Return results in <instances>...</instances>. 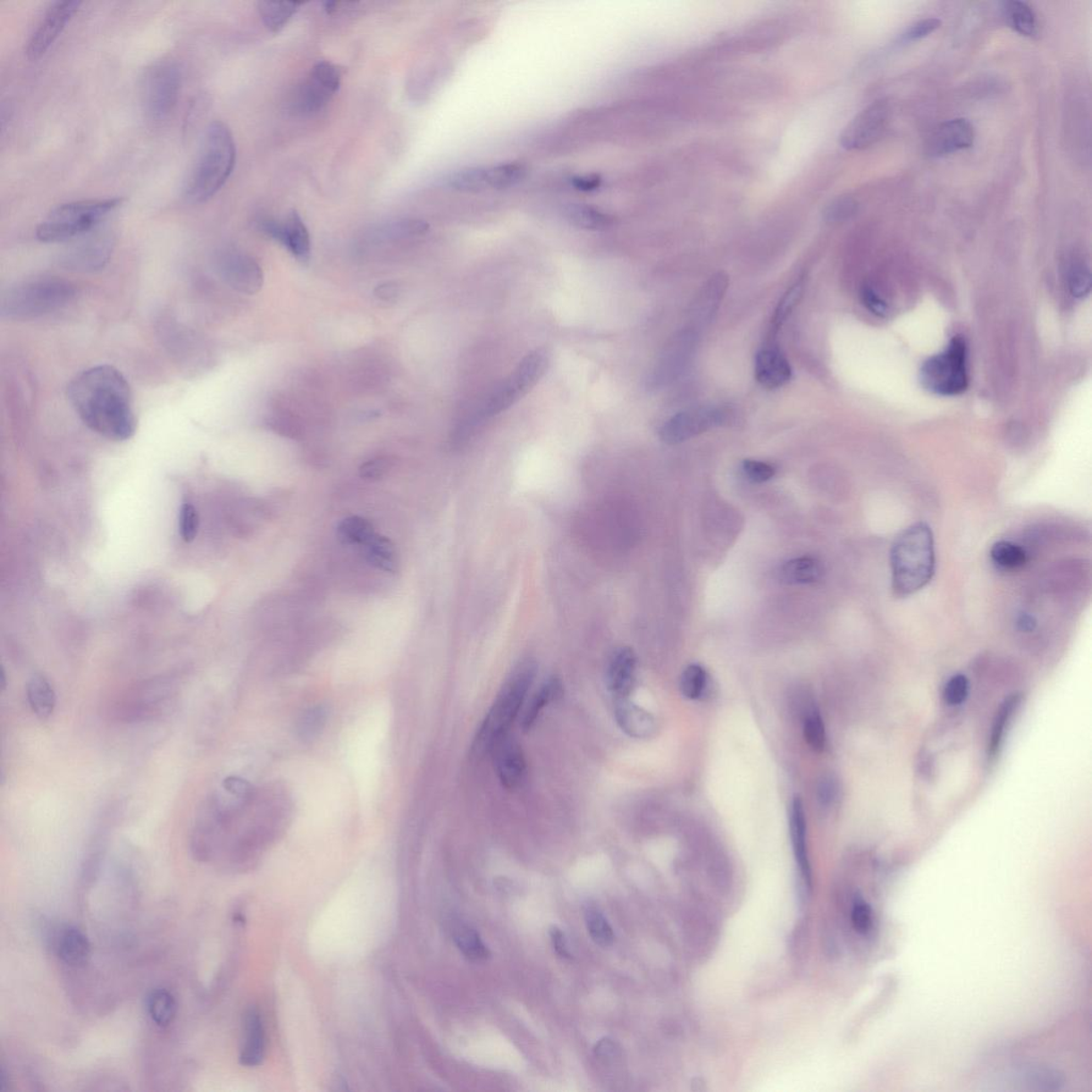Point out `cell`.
<instances>
[{"mask_svg": "<svg viewBox=\"0 0 1092 1092\" xmlns=\"http://www.w3.org/2000/svg\"><path fill=\"white\" fill-rule=\"evenodd\" d=\"M236 143L228 125L213 121L204 131L200 147L184 184L191 203L209 200L223 189L236 164Z\"/></svg>", "mask_w": 1092, "mask_h": 1092, "instance_id": "7a4b0ae2", "label": "cell"}, {"mask_svg": "<svg viewBox=\"0 0 1092 1092\" xmlns=\"http://www.w3.org/2000/svg\"><path fill=\"white\" fill-rule=\"evenodd\" d=\"M942 25V21L936 18H928L915 21L914 24L904 30L901 37L902 43H911L928 37L937 29H939Z\"/></svg>", "mask_w": 1092, "mask_h": 1092, "instance_id": "f907efd6", "label": "cell"}, {"mask_svg": "<svg viewBox=\"0 0 1092 1092\" xmlns=\"http://www.w3.org/2000/svg\"><path fill=\"white\" fill-rule=\"evenodd\" d=\"M823 575V565L812 557H802L787 561L779 570L780 581L786 584H813Z\"/></svg>", "mask_w": 1092, "mask_h": 1092, "instance_id": "4dcf8cb0", "label": "cell"}, {"mask_svg": "<svg viewBox=\"0 0 1092 1092\" xmlns=\"http://www.w3.org/2000/svg\"><path fill=\"white\" fill-rule=\"evenodd\" d=\"M991 559L1002 569L1014 570L1027 564L1028 556L1021 546L1009 542H998L992 546Z\"/></svg>", "mask_w": 1092, "mask_h": 1092, "instance_id": "f35d334b", "label": "cell"}, {"mask_svg": "<svg viewBox=\"0 0 1092 1092\" xmlns=\"http://www.w3.org/2000/svg\"><path fill=\"white\" fill-rule=\"evenodd\" d=\"M214 267L226 284L237 291L253 295L262 289V268L250 256L234 249L219 252Z\"/></svg>", "mask_w": 1092, "mask_h": 1092, "instance_id": "9a60e30c", "label": "cell"}, {"mask_svg": "<svg viewBox=\"0 0 1092 1092\" xmlns=\"http://www.w3.org/2000/svg\"><path fill=\"white\" fill-rule=\"evenodd\" d=\"M892 588L897 597H909L928 586L935 575L934 534L926 523L903 529L891 550Z\"/></svg>", "mask_w": 1092, "mask_h": 1092, "instance_id": "3957f363", "label": "cell"}, {"mask_svg": "<svg viewBox=\"0 0 1092 1092\" xmlns=\"http://www.w3.org/2000/svg\"><path fill=\"white\" fill-rule=\"evenodd\" d=\"M696 340L693 331L688 330L677 334L670 341L649 380L653 388L668 384L680 376L693 357Z\"/></svg>", "mask_w": 1092, "mask_h": 1092, "instance_id": "ffe728a7", "label": "cell"}, {"mask_svg": "<svg viewBox=\"0 0 1092 1092\" xmlns=\"http://www.w3.org/2000/svg\"><path fill=\"white\" fill-rule=\"evenodd\" d=\"M66 397L93 433L115 442L134 437V400L128 379L118 368L97 365L82 371L71 380Z\"/></svg>", "mask_w": 1092, "mask_h": 1092, "instance_id": "6da1fadb", "label": "cell"}, {"mask_svg": "<svg viewBox=\"0 0 1092 1092\" xmlns=\"http://www.w3.org/2000/svg\"><path fill=\"white\" fill-rule=\"evenodd\" d=\"M550 935L556 953L562 958L570 959L571 953L569 951H567V940L564 932H562L559 928H551Z\"/></svg>", "mask_w": 1092, "mask_h": 1092, "instance_id": "91938a15", "label": "cell"}, {"mask_svg": "<svg viewBox=\"0 0 1092 1092\" xmlns=\"http://www.w3.org/2000/svg\"><path fill=\"white\" fill-rule=\"evenodd\" d=\"M891 107L886 99H878L860 112L844 129L840 143L848 151H860L875 145L889 124Z\"/></svg>", "mask_w": 1092, "mask_h": 1092, "instance_id": "7c38bea8", "label": "cell"}, {"mask_svg": "<svg viewBox=\"0 0 1092 1092\" xmlns=\"http://www.w3.org/2000/svg\"><path fill=\"white\" fill-rule=\"evenodd\" d=\"M366 559L377 569L385 572L397 570V554L394 544L385 537L374 536L365 545Z\"/></svg>", "mask_w": 1092, "mask_h": 1092, "instance_id": "d590c367", "label": "cell"}, {"mask_svg": "<svg viewBox=\"0 0 1092 1092\" xmlns=\"http://www.w3.org/2000/svg\"><path fill=\"white\" fill-rule=\"evenodd\" d=\"M562 694H564V686L559 677L551 676L545 681L524 710L521 724L523 731H531L542 711L551 703L559 701Z\"/></svg>", "mask_w": 1092, "mask_h": 1092, "instance_id": "4316f807", "label": "cell"}, {"mask_svg": "<svg viewBox=\"0 0 1092 1092\" xmlns=\"http://www.w3.org/2000/svg\"><path fill=\"white\" fill-rule=\"evenodd\" d=\"M707 684V672L701 666H688L681 676L680 687L683 696L692 700L701 697Z\"/></svg>", "mask_w": 1092, "mask_h": 1092, "instance_id": "ee69618b", "label": "cell"}, {"mask_svg": "<svg viewBox=\"0 0 1092 1092\" xmlns=\"http://www.w3.org/2000/svg\"><path fill=\"white\" fill-rule=\"evenodd\" d=\"M399 286L391 282L379 285L376 290H374V295H376L380 300L383 301L393 300L397 296H399Z\"/></svg>", "mask_w": 1092, "mask_h": 1092, "instance_id": "be15d7a7", "label": "cell"}, {"mask_svg": "<svg viewBox=\"0 0 1092 1092\" xmlns=\"http://www.w3.org/2000/svg\"><path fill=\"white\" fill-rule=\"evenodd\" d=\"M975 130L967 119H953L937 125L925 142L926 156L936 159L967 150L974 145Z\"/></svg>", "mask_w": 1092, "mask_h": 1092, "instance_id": "2e32d148", "label": "cell"}, {"mask_svg": "<svg viewBox=\"0 0 1092 1092\" xmlns=\"http://www.w3.org/2000/svg\"><path fill=\"white\" fill-rule=\"evenodd\" d=\"M391 461L388 457H377L368 460L360 468L361 476L365 479H379L389 471Z\"/></svg>", "mask_w": 1092, "mask_h": 1092, "instance_id": "9f6ffc18", "label": "cell"}, {"mask_svg": "<svg viewBox=\"0 0 1092 1092\" xmlns=\"http://www.w3.org/2000/svg\"><path fill=\"white\" fill-rule=\"evenodd\" d=\"M861 298L863 305L867 307L869 312L875 314L876 316L885 317L886 315L887 307L886 302L873 290L869 288L863 289Z\"/></svg>", "mask_w": 1092, "mask_h": 1092, "instance_id": "680465c9", "label": "cell"}, {"mask_svg": "<svg viewBox=\"0 0 1092 1092\" xmlns=\"http://www.w3.org/2000/svg\"><path fill=\"white\" fill-rule=\"evenodd\" d=\"M181 87V70L173 60H161L143 71L140 93L148 119L162 121L172 113Z\"/></svg>", "mask_w": 1092, "mask_h": 1092, "instance_id": "30bf717a", "label": "cell"}, {"mask_svg": "<svg viewBox=\"0 0 1092 1092\" xmlns=\"http://www.w3.org/2000/svg\"><path fill=\"white\" fill-rule=\"evenodd\" d=\"M428 229L429 225L422 220L402 219L382 226L379 233L380 237H385V239H407V237L424 235Z\"/></svg>", "mask_w": 1092, "mask_h": 1092, "instance_id": "f6af8a7d", "label": "cell"}, {"mask_svg": "<svg viewBox=\"0 0 1092 1092\" xmlns=\"http://www.w3.org/2000/svg\"><path fill=\"white\" fill-rule=\"evenodd\" d=\"M123 201L122 197H107L60 204L37 226V239L51 244L89 234Z\"/></svg>", "mask_w": 1092, "mask_h": 1092, "instance_id": "8992f818", "label": "cell"}, {"mask_svg": "<svg viewBox=\"0 0 1092 1092\" xmlns=\"http://www.w3.org/2000/svg\"><path fill=\"white\" fill-rule=\"evenodd\" d=\"M1069 288L1071 294L1077 298L1088 296L1090 291L1091 280L1088 269L1075 267L1069 278Z\"/></svg>", "mask_w": 1092, "mask_h": 1092, "instance_id": "11a10c76", "label": "cell"}, {"mask_svg": "<svg viewBox=\"0 0 1092 1092\" xmlns=\"http://www.w3.org/2000/svg\"><path fill=\"white\" fill-rule=\"evenodd\" d=\"M536 676L537 665L532 659L521 661L511 671L474 738L472 752L476 757L491 753L494 744L508 735Z\"/></svg>", "mask_w": 1092, "mask_h": 1092, "instance_id": "277c9868", "label": "cell"}, {"mask_svg": "<svg viewBox=\"0 0 1092 1092\" xmlns=\"http://www.w3.org/2000/svg\"><path fill=\"white\" fill-rule=\"evenodd\" d=\"M614 713L617 725L630 737L648 739L658 730L653 715L633 703L630 698L615 699Z\"/></svg>", "mask_w": 1092, "mask_h": 1092, "instance_id": "7402d4cb", "label": "cell"}, {"mask_svg": "<svg viewBox=\"0 0 1092 1092\" xmlns=\"http://www.w3.org/2000/svg\"><path fill=\"white\" fill-rule=\"evenodd\" d=\"M328 718V710L323 705L308 709L302 714L298 725V735L303 741H311L323 729Z\"/></svg>", "mask_w": 1092, "mask_h": 1092, "instance_id": "60d3db41", "label": "cell"}, {"mask_svg": "<svg viewBox=\"0 0 1092 1092\" xmlns=\"http://www.w3.org/2000/svg\"><path fill=\"white\" fill-rule=\"evenodd\" d=\"M450 189L462 192H481L491 189L489 168H466L457 171L448 179Z\"/></svg>", "mask_w": 1092, "mask_h": 1092, "instance_id": "e575fe53", "label": "cell"}, {"mask_svg": "<svg viewBox=\"0 0 1092 1092\" xmlns=\"http://www.w3.org/2000/svg\"><path fill=\"white\" fill-rule=\"evenodd\" d=\"M586 923L590 937L597 943L598 945L609 947L615 941L614 931L610 928L608 920L599 911L597 908H588L586 910Z\"/></svg>", "mask_w": 1092, "mask_h": 1092, "instance_id": "7bdbcfd3", "label": "cell"}, {"mask_svg": "<svg viewBox=\"0 0 1092 1092\" xmlns=\"http://www.w3.org/2000/svg\"><path fill=\"white\" fill-rule=\"evenodd\" d=\"M802 292L803 282L802 281H799V282L794 284L792 288L787 290L786 294L783 296L779 306L777 307L774 317V327L777 330L779 329L783 323H785L788 316H790L792 312L795 310L799 301L802 299Z\"/></svg>", "mask_w": 1092, "mask_h": 1092, "instance_id": "c3c4849f", "label": "cell"}, {"mask_svg": "<svg viewBox=\"0 0 1092 1092\" xmlns=\"http://www.w3.org/2000/svg\"><path fill=\"white\" fill-rule=\"evenodd\" d=\"M180 683L170 677H154L131 684L109 705V715L121 724H139L159 718L178 699Z\"/></svg>", "mask_w": 1092, "mask_h": 1092, "instance_id": "52a82bcc", "label": "cell"}, {"mask_svg": "<svg viewBox=\"0 0 1092 1092\" xmlns=\"http://www.w3.org/2000/svg\"><path fill=\"white\" fill-rule=\"evenodd\" d=\"M456 945L463 955L472 962L487 961L490 957L488 947L483 945L478 932L466 924H458L452 930Z\"/></svg>", "mask_w": 1092, "mask_h": 1092, "instance_id": "836d02e7", "label": "cell"}, {"mask_svg": "<svg viewBox=\"0 0 1092 1092\" xmlns=\"http://www.w3.org/2000/svg\"><path fill=\"white\" fill-rule=\"evenodd\" d=\"M601 181H602L598 176H579V178L573 180V186L578 190L593 191L599 189Z\"/></svg>", "mask_w": 1092, "mask_h": 1092, "instance_id": "6125c7cd", "label": "cell"}, {"mask_svg": "<svg viewBox=\"0 0 1092 1092\" xmlns=\"http://www.w3.org/2000/svg\"><path fill=\"white\" fill-rule=\"evenodd\" d=\"M1018 626L1023 632H1031L1036 626V621L1033 617L1024 614L1019 617Z\"/></svg>", "mask_w": 1092, "mask_h": 1092, "instance_id": "e7e4bbea", "label": "cell"}, {"mask_svg": "<svg viewBox=\"0 0 1092 1092\" xmlns=\"http://www.w3.org/2000/svg\"><path fill=\"white\" fill-rule=\"evenodd\" d=\"M526 168L521 164L509 163L489 168L491 189H506L514 187L525 178Z\"/></svg>", "mask_w": 1092, "mask_h": 1092, "instance_id": "ab89813d", "label": "cell"}, {"mask_svg": "<svg viewBox=\"0 0 1092 1092\" xmlns=\"http://www.w3.org/2000/svg\"><path fill=\"white\" fill-rule=\"evenodd\" d=\"M549 364L550 355L546 349L533 350L524 357L509 378L496 388L471 416L474 424L478 426L484 419L498 416L514 406L543 377Z\"/></svg>", "mask_w": 1092, "mask_h": 1092, "instance_id": "ba28073f", "label": "cell"}, {"mask_svg": "<svg viewBox=\"0 0 1092 1092\" xmlns=\"http://www.w3.org/2000/svg\"><path fill=\"white\" fill-rule=\"evenodd\" d=\"M859 203L851 197H840L826 206L824 219L827 223H836L846 222L858 213Z\"/></svg>", "mask_w": 1092, "mask_h": 1092, "instance_id": "7dc6e473", "label": "cell"}, {"mask_svg": "<svg viewBox=\"0 0 1092 1092\" xmlns=\"http://www.w3.org/2000/svg\"><path fill=\"white\" fill-rule=\"evenodd\" d=\"M852 922L853 928L856 929L860 935H868L869 932L873 929V909H871L869 903L862 900V898H857V900L853 903L852 910Z\"/></svg>", "mask_w": 1092, "mask_h": 1092, "instance_id": "681fc988", "label": "cell"}, {"mask_svg": "<svg viewBox=\"0 0 1092 1092\" xmlns=\"http://www.w3.org/2000/svg\"><path fill=\"white\" fill-rule=\"evenodd\" d=\"M76 295L75 284L63 278L26 280L4 292L0 314L10 321H30L63 310Z\"/></svg>", "mask_w": 1092, "mask_h": 1092, "instance_id": "5b68a950", "label": "cell"}, {"mask_svg": "<svg viewBox=\"0 0 1092 1092\" xmlns=\"http://www.w3.org/2000/svg\"><path fill=\"white\" fill-rule=\"evenodd\" d=\"M1002 13L1006 24L1019 35L1033 38L1038 33L1039 24L1036 13L1028 3L1009 0L1003 3Z\"/></svg>", "mask_w": 1092, "mask_h": 1092, "instance_id": "f546056e", "label": "cell"}, {"mask_svg": "<svg viewBox=\"0 0 1092 1092\" xmlns=\"http://www.w3.org/2000/svg\"><path fill=\"white\" fill-rule=\"evenodd\" d=\"M792 376L791 364L779 349H765L755 357V378L764 388H782Z\"/></svg>", "mask_w": 1092, "mask_h": 1092, "instance_id": "603a6c76", "label": "cell"}, {"mask_svg": "<svg viewBox=\"0 0 1092 1092\" xmlns=\"http://www.w3.org/2000/svg\"><path fill=\"white\" fill-rule=\"evenodd\" d=\"M742 470L748 481L762 483L770 481L775 476V467L762 461L744 460Z\"/></svg>", "mask_w": 1092, "mask_h": 1092, "instance_id": "f5cc1de1", "label": "cell"}, {"mask_svg": "<svg viewBox=\"0 0 1092 1092\" xmlns=\"http://www.w3.org/2000/svg\"><path fill=\"white\" fill-rule=\"evenodd\" d=\"M968 693V678L962 675L953 676L946 684L945 691V701L950 705L962 704L967 699Z\"/></svg>", "mask_w": 1092, "mask_h": 1092, "instance_id": "db71d44e", "label": "cell"}, {"mask_svg": "<svg viewBox=\"0 0 1092 1092\" xmlns=\"http://www.w3.org/2000/svg\"><path fill=\"white\" fill-rule=\"evenodd\" d=\"M374 534L371 522L361 517H347L338 527V537L347 545H366Z\"/></svg>", "mask_w": 1092, "mask_h": 1092, "instance_id": "74e56055", "label": "cell"}, {"mask_svg": "<svg viewBox=\"0 0 1092 1092\" xmlns=\"http://www.w3.org/2000/svg\"><path fill=\"white\" fill-rule=\"evenodd\" d=\"M1020 699L1021 698H1020L1018 694H1014V696L1006 700L1005 703L1003 704L1001 710L998 711L989 746L991 755L995 754L998 747H1000L1004 733H1005L1009 720L1012 719L1014 711H1016L1019 707Z\"/></svg>", "mask_w": 1092, "mask_h": 1092, "instance_id": "bcb514c9", "label": "cell"}, {"mask_svg": "<svg viewBox=\"0 0 1092 1092\" xmlns=\"http://www.w3.org/2000/svg\"><path fill=\"white\" fill-rule=\"evenodd\" d=\"M727 279L724 273H717L709 281L693 303V317L698 325L709 323L718 310L726 294Z\"/></svg>", "mask_w": 1092, "mask_h": 1092, "instance_id": "484cf974", "label": "cell"}, {"mask_svg": "<svg viewBox=\"0 0 1092 1092\" xmlns=\"http://www.w3.org/2000/svg\"><path fill=\"white\" fill-rule=\"evenodd\" d=\"M26 694L32 713L38 719L46 720L54 714L57 697L47 677L42 675L33 676L27 683Z\"/></svg>", "mask_w": 1092, "mask_h": 1092, "instance_id": "f1b7e54d", "label": "cell"}, {"mask_svg": "<svg viewBox=\"0 0 1092 1092\" xmlns=\"http://www.w3.org/2000/svg\"><path fill=\"white\" fill-rule=\"evenodd\" d=\"M491 754L501 785L509 791L522 786L527 775V763L525 754L517 739L508 733L494 744Z\"/></svg>", "mask_w": 1092, "mask_h": 1092, "instance_id": "d6986e66", "label": "cell"}, {"mask_svg": "<svg viewBox=\"0 0 1092 1092\" xmlns=\"http://www.w3.org/2000/svg\"><path fill=\"white\" fill-rule=\"evenodd\" d=\"M967 344L961 335L953 336L946 349L925 361L920 382L932 394L956 396L968 389Z\"/></svg>", "mask_w": 1092, "mask_h": 1092, "instance_id": "9c48e42d", "label": "cell"}, {"mask_svg": "<svg viewBox=\"0 0 1092 1092\" xmlns=\"http://www.w3.org/2000/svg\"><path fill=\"white\" fill-rule=\"evenodd\" d=\"M147 1006L148 1016L159 1028L169 1027L178 1012L175 997L167 989L153 990L147 997Z\"/></svg>", "mask_w": 1092, "mask_h": 1092, "instance_id": "d6a6232c", "label": "cell"}, {"mask_svg": "<svg viewBox=\"0 0 1092 1092\" xmlns=\"http://www.w3.org/2000/svg\"><path fill=\"white\" fill-rule=\"evenodd\" d=\"M727 412L720 407H700L677 413L660 428L659 437L664 443L676 445L685 442L708 430L721 426L727 422Z\"/></svg>", "mask_w": 1092, "mask_h": 1092, "instance_id": "5bb4252c", "label": "cell"}, {"mask_svg": "<svg viewBox=\"0 0 1092 1092\" xmlns=\"http://www.w3.org/2000/svg\"><path fill=\"white\" fill-rule=\"evenodd\" d=\"M803 735L805 742L814 752H823L827 743L826 729L823 719L815 709L809 710L805 715Z\"/></svg>", "mask_w": 1092, "mask_h": 1092, "instance_id": "b9f144b4", "label": "cell"}, {"mask_svg": "<svg viewBox=\"0 0 1092 1092\" xmlns=\"http://www.w3.org/2000/svg\"><path fill=\"white\" fill-rule=\"evenodd\" d=\"M56 948L59 958L73 967L85 964L91 955L89 939L84 932L76 928H66L60 932Z\"/></svg>", "mask_w": 1092, "mask_h": 1092, "instance_id": "83f0119b", "label": "cell"}, {"mask_svg": "<svg viewBox=\"0 0 1092 1092\" xmlns=\"http://www.w3.org/2000/svg\"><path fill=\"white\" fill-rule=\"evenodd\" d=\"M636 670L637 656L631 648L623 647L612 654L606 670V685L615 699L630 698Z\"/></svg>", "mask_w": 1092, "mask_h": 1092, "instance_id": "44dd1931", "label": "cell"}, {"mask_svg": "<svg viewBox=\"0 0 1092 1092\" xmlns=\"http://www.w3.org/2000/svg\"><path fill=\"white\" fill-rule=\"evenodd\" d=\"M341 79L343 70L339 65L329 62L314 65L292 97V109L301 115H313L322 112L339 91Z\"/></svg>", "mask_w": 1092, "mask_h": 1092, "instance_id": "8fae6325", "label": "cell"}, {"mask_svg": "<svg viewBox=\"0 0 1092 1092\" xmlns=\"http://www.w3.org/2000/svg\"><path fill=\"white\" fill-rule=\"evenodd\" d=\"M838 785L834 777L824 776L819 782L818 799L823 807H829L837 797Z\"/></svg>", "mask_w": 1092, "mask_h": 1092, "instance_id": "6f0895ef", "label": "cell"}, {"mask_svg": "<svg viewBox=\"0 0 1092 1092\" xmlns=\"http://www.w3.org/2000/svg\"><path fill=\"white\" fill-rule=\"evenodd\" d=\"M299 5L297 3L261 2L258 4V13L270 31L279 32L288 25Z\"/></svg>", "mask_w": 1092, "mask_h": 1092, "instance_id": "8d00e7d4", "label": "cell"}, {"mask_svg": "<svg viewBox=\"0 0 1092 1092\" xmlns=\"http://www.w3.org/2000/svg\"><path fill=\"white\" fill-rule=\"evenodd\" d=\"M198 531V515L190 504L181 506L180 512V533L185 542H192Z\"/></svg>", "mask_w": 1092, "mask_h": 1092, "instance_id": "816d5d0a", "label": "cell"}, {"mask_svg": "<svg viewBox=\"0 0 1092 1092\" xmlns=\"http://www.w3.org/2000/svg\"><path fill=\"white\" fill-rule=\"evenodd\" d=\"M594 1051L597 1056L605 1058V1060H610V1058L619 1055V1049H617V1045L609 1038L601 1040L597 1046H595Z\"/></svg>", "mask_w": 1092, "mask_h": 1092, "instance_id": "94428289", "label": "cell"}, {"mask_svg": "<svg viewBox=\"0 0 1092 1092\" xmlns=\"http://www.w3.org/2000/svg\"><path fill=\"white\" fill-rule=\"evenodd\" d=\"M113 248V239L109 234L89 233L65 251L62 262L66 268L77 272H97L106 266Z\"/></svg>", "mask_w": 1092, "mask_h": 1092, "instance_id": "e0dca14e", "label": "cell"}, {"mask_svg": "<svg viewBox=\"0 0 1092 1092\" xmlns=\"http://www.w3.org/2000/svg\"><path fill=\"white\" fill-rule=\"evenodd\" d=\"M257 226L264 234L288 248L299 261L307 262L310 259V234L300 214L296 211H292L283 223L272 218H261Z\"/></svg>", "mask_w": 1092, "mask_h": 1092, "instance_id": "ac0fdd59", "label": "cell"}, {"mask_svg": "<svg viewBox=\"0 0 1092 1092\" xmlns=\"http://www.w3.org/2000/svg\"><path fill=\"white\" fill-rule=\"evenodd\" d=\"M564 214L571 224L588 231H605L615 224L610 214L586 204H571L565 208Z\"/></svg>", "mask_w": 1092, "mask_h": 1092, "instance_id": "1f68e13d", "label": "cell"}, {"mask_svg": "<svg viewBox=\"0 0 1092 1092\" xmlns=\"http://www.w3.org/2000/svg\"><path fill=\"white\" fill-rule=\"evenodd\" d=\"M244 1031V1045H242L239 1056L240 1063L245 1067H256L264 1060L265 1030L262 1018L256 1008L247 1011Z\"/></svg>", "mask_w": 1092, "mask_h": 1092, "instance_id": "cb8c5ba5", "label": "cell"}, {"mask_svg": "<svg viewBox=\"0 0 1092 1092\" xmlns=\"http://www.w3.org/2000/svg\"><path fill=\"white\" fill-rule=\"evenodd\" d=\"M790 829L794 853H795L798 869L801 871L804 884L809 886L811 882V869L807 849V820H805L803 804L798 797L794 798L792 802Z\"/></svg>", "mask_w": 1092, "mask_h": 1092, "instance_id": "d4e9b609", "label": "cell"}, {"mask_svg": "<svg viewBox=\"0 0 1092 1092\" xmlns=\"http://www.w3.org/2000/svg\"><path fill=\"white\" fill-rule=\"evenodd\" d=\"M80 4V0H56L49 4L26 42V56L31 60L42 57L57 40Z\"/></svg>", "mask_w": 1092, "mask_h": 1092, "instance_id": "4fadbf2b", "label": "cell"}]
</instances>
